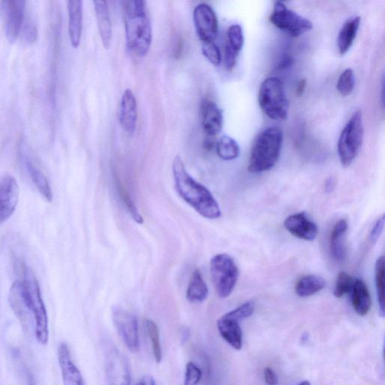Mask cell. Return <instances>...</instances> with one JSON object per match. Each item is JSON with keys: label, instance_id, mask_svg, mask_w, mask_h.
Wrapping results in <instances>:
<instances>
[{"label": "cell", "instance_id": "obj_20", "mask_svg": "<svg viewBox=\"0 0 385 385\" xmlns=\"http://www.w3.org/2000/svg\"><path fill=\"white\" fill-rule=\"evenodd\" d=\"M349 228L347 220L341 219L335 223L330 235V249L333 259L342 261L347 256V246L345 236Z\"/></svg>", "mask_w": 385, "mask_h": 385}, {"label": "cell", "instance_id": "obj_19", "mask_svg": "<svg viewBox=\"0 0 385 385\" xmlns=\"http://www.w3.org/2000/svg\"><path fill=\"white\" fill-rule=\"evenodd\" d=\"M95 14L96 17L99 34H100L102 43L106 49L110 48L112 37V24L106 1L98 0L94 1Z\"/></svg>", "mask_w": 385, "mask_h": 385}, {"label": "cell", "instance_id": "obj_22", "mask_svg": "<svg viewBox=\"0 0 385 385\" xmlns=\"http://www.w3.org/2000/svg\"><path fill=\"white\" fill-rule=\"evenodd\" d=\"M351 293L354 311L360 316L367 315L371 310L372 300L366 283L361 279H355Z\"/></svg>", "mask_w": 385, "mask_h": 385}, {"label": "cell", "instance_id": "obj_12", "mask_svg": "<svg viewBox=\"0 0 385 385\" xmlns=\"http://www.w3.org/2000/svg\"><path fill=\"white\" fill-rule=\"evenodd\" d=\"M25 1L7 0L1 3V8L6 20V35L9 43H15L24 24Z\"/></svg>", "mask_w": 385, "mask_h": 385}, {"label": "cell", "instance_id": "obj_41", "mask_svg": "<svg viewBox=\"0 0 385 385\" xmlns=\"http://www.w3.org/2000/svg\"><path fill=\"white\" fill-rule=\"evenodd\" d=\"M136 385H156V384L151 377H145L138 382Z\"/></svg>", "mask_w": 385, "mask_h": 385}, {"label": "cell", "instance_id": "obj_14", "mask_svg": "<svg viewBox=\"0 0 385 385\" xmlns=\"http://www.w3.org/2000/svg\"><path fill=\"white\" fill-rule=\"evenodd\" d=\"M284 228L297 238L312 242L319 234L317 224L308 218L305 212L293 214L284 222Z\"/></svg>", "mask_w": 385, "mask_h": 385}, {"label": "cell", "instance_id": "obj_23", "mask_svg": "<svg viewBox=\"0 0 385 385\" xmlns=\"http://www.w3.org/2000/svg\"><path fill=\"white\" fill-rule=\"evenodd\" d=\"M22 158L26 170L38 191L45 197L47 201L52 202L53 200V194L46 176L34 164L31 158H29V156L26 154H24Z\"/></svg>", "mask_w": 385, "mask_h": 385}, {"label": "cell", "instance_id": "obj_36", "mask_svg": "<svg viewBox=\"0 0 385 385\" xmlns=\"http://www.w3.org/2000/svg\"><path fill=\"white\" fill-rule=\"evenodd\" d=\"M202 378L201 369L193 363H189L186 367L184 385H198Z\"/></svg>", "mask_w": 385, "mask_h": 385}, {"label": "cell", "instance_id": "obj_26", "mask_svg": "<svg viewBox=\"0 0 385 385\" xmlns=\"http://www.w3.org/2000/svg\"><path fill=\"white\" fill-rule=\"evenodd\" d=\"M327 285L321 276L303 275L296 284L295 291L300 298H308L322 291Z\"/></svg>", "mask_w": 385, "mask_h": 385}, {"label": "cell", "instance_id": "obj_13", "mask_svg": "<svg viewBox=\"0 0 385 385\" xmlns=\"http://www.w3.org/2000/svg\"><path fill=\"white\" fill-rule=\"evenodd\" d=\"M19 199V187L15 177L6 175L0 180V224L14 213Z\"/></svg>", "mask_w": 385, "mask_h": 385}, {"label": "cell", "instance_id": "obj_11", "mask_svg": "<svg viewBox=\"0 0 385 385\" xmlns=\"http://www.w3.org/2000/svg\"><path fill=\"white\" fill-rule=\"evenodd\" d=\"M193 17L196 31L202 43L215 42L219 35V21L214 9L206 3L197 5Z\"/></svg>", "mask_w": 385, "mask_h": 385}, {"label": "cell", "instance_id": "obj_32", "mask_svg": "<svg viewBox=\"0 0 385 385\" xmlns=\"http://www.w3.org/2000/svg\"><path fill=\"white\" fill-rule=\"evenodd\" d=\"M245 38L243 29L239 24H233L228 28V42L226 45H228L232 50L239 53L241 52L244 45Z\"/></svg>", "mask_w": 385, "mask_h": 385}, {"label": "cell", "instance_id": "obj_29", "mask_svg": "<svg viewBox=\"0 0 385 385\" xmlns=\"http://www.w3.org/2000/svg\"><path fill=\"white\" fill-rule=\"evenodd\" d=\"M145 328L152 342V347L155 361L161 363L162 361V349L160 341V333L157 324L152 320L145 321Z\"/></svg>", "mask_w": 385, "mask_h": 385}, {"label": "cell", "instance_id": "obj_15", "mask_svg": "<svg viewBox=\"0 0 385 385\" xmlns=\"http://www.w3.org/2000/svg\"><path fill=\"white\" fill-rule=\"evenodd\" d=\"M58 361L64 385H85L82 375L74 363L70 349L65 342L59 347Z\"/></svg>", "mask_w": 385, "mask_h": 385}, {"label": "cell", "instance_id": "obj_30", "mask_svg": "<svg viewBox=\"0 0 385 385\" xmlns=\"http://www.w3.org/2000/svg\"><path fill=\"white\" fill-rule=\"evenodd\" d=\"M355 86L354 73L349 68L344 71L339 77L337 89L340 94L344 97L349 96L354 91Z\"/></svg>", "mask_w": 385, "mask_h": 385}, {"label": "cell", "instance_id": "obj_35", "mask_svg": "<svg viewBox=\"0 0 385 385\" xmlns=\"http://www.w3.org/2000/svg\"><path fill=\"white\" fill-rule=\"evenodd\" d=\"M117 189L118 192H119V195L122 201L124 203L126 209L131 213L134 221H136L138 224H143L144 222L143 216L141 215L140 212L138 211L136 206L131 198V196L128 195V194L125 191V190L123 189V187H117Z\"/></svg>", "mask_w": 385, "mask_h": 385}, {"label": "cell", "instance_id": "obj_16", "mask_svg": "<svg viewBox=\"0 0 385 385\" xmlns=\"http://www.w3.org/2000/svg\"><path fill=\"white\" fill-rule=\"evenodd\" d=\"M202 124L207 136L215 137L222 130L223 112L215 103L204 101L201 108Z\"/></svg>", "mask_w": 385, "mask_h": 385}, {"label": "cell", "instance_id": "obj_4", "mask_svg": "<svg viewBox=\"0 0 385 385\" xmlns=\"http://www.w3.org/2000/svg\"><path fill=\"white\" fill-rule=\"evenodd\" d=\"M283 131L270 126L261 132L254 142L249 164L251 173L269 171L279 161L283 144Z\"/></svg>", "mask_w": 385, "mask_h": 385}, {"label": "cell", "instance_id": "obj_6", "mask_svg": "<svg viewBox=\"0 0 385 385\" xmlns=\"http://www.w3.org/2000/svg\"><path fill=\"white\" fill-rule=\"evenodd\" d=\"M364 137L363 115L361 110L355 112L345 124L338 142V154L344 167L351 165L359 154Z\"/></svg>", "mask_w": 385, "mask_h": 385}, {"label": "cell", "instance_id": "obj_44", "mask_svg": "<svg viewBox=\"0 0 385 385\" xmlns=\"http://www.w3.org/2000/svg\"><path fill=\"white\" fill-rule=\"evenodd\" d=\"M335 187V181L332 177H330L329 180L326 182L325 184V191L327 193H330L333 191Z\"/></svg>", "mask_w": 385, "mask_h": 385}, {"label": "cell", "instance_id": "obj_17", "mask_svg": "<svg viewBox=\"0 0 385 385\" xmlns=\"http://www.w3.org/2000/svg\"><path fill=\"white\" fill-rule=\"evenodd\" d=\"M80 0H70L67 3L68 35L73 48L80 45L82 34L83 6Z\"/></svg>", "mask_w": 385, "mask_h": 385}, {"label": "cell", "instance_id": "obj_37", "mask_svg": "<svg viewBox=\"0 0 385 385\" xmlns=\"http://www.w3.org/2000/svg\"><path fill=\"white\" fill-rule=\"evenodd\" d=\"M239 55V53L234 52L228 45H226L224 50V64L226 70L228 71L233 70L234 67L236 66L237 61H238Z\"/></svg>", "mask_w": 385, "mask_h": 385}, {"label": "cell", "instance_id": "obj_31", "mask_svg": "<svg viewBox=\"0 0 385 385\" xmlns=\"http://www.w3.org/2000/svg\"><path fill=\"white\" fill-rule=\"evenodd\" d=\"M355 282V279L349 273L341 272L338 275L337 282H335L333 294L335 298H341L344 295L350 293Z\"/></svg>", "mask_w": 385, "mask_h": 385}, {"label": "cell", "instance_id": "obj_9", "mask_svg": "<svg viewBox=\"0 0 385 385\" xmlns=\"http://www.w3.org/2000/svg\"><path fill=\"white\" fill-rule=\"evenodd\" d=\"M270 21L280 31L294 38L310 31L313 27L308 19L292 11L282 2L275 3Z\"/></svg>", "mask_w": 385, "mask_h": 385}, {"label": "cell", "instance_id": "obj_45", "mask_svg": "<svg viewBox=\"0 0 385 385\" xmlns=\"http://www.w3.org/2000/svg\"><path fill=\"white\" fill-rule=\"evenodd\" d=\"M305 87H307V80L303 79V80L300 82L297 89V94L298 96H301L303 94Z\"/></svg>", "mask_w": 385, "mask_h": 385}, {"label": "cell", "instance_id": "obj_24", "mask_svg": "<svg viewBox=\"0 0 385 385\" xmlns=\"http://www.w3.org/2000/svg\"><path fill=\"white\" fill-rule=\"evenodd\" d=\"M361 22V18L358 16L349 19L343 24L337 38L338 50L341 55H344L350 50L358 35Z\"/></svg>", "mask_w": 385, "mask_h": 385}, {"label": "cell", "instance_id": "obj_8", "mask_svg": "<svg viewBox=\"0 0 385 385\" xmlns=\"http://www.w3.org/2000/svg\"><path fill=\"white\" fill-rule=\"evenodd\" d=\"M103 353L108 384L130 385V366L124 354L110 341L103 342Z\"/></svg>", "mask_w": 385, "mask_h": 385}, {"label": "cell", "instance_id": "obj_40", "mask_svg": "<svg viewBox=\"0 0 385 385\" xmlns=\"http://www.w3.org/2000/svg\"><path fill=\"white\" fill-rule=\"evenodd\" d=\"M264 378L266 383L268 385H277L278 377L276 376L273 369L266 368L264 370Z\"/></svg>", "mask_w": 385, "mask_h": 385}, {"label": "cell", "instance_id": "obj_39", "mask_svg": "<svg viewBox=\"0 0 385 385\" xmlns=\"http://www.w3.org/2000/svg\"><path fill=\"white\" fill-rule=\"evenodd\" d=\"M384 228V216L382 215L376 224L373 226V228L370 232V240L372 243L377 242L383 232Z\"/></svg>", "mask_w": 385, "mask_h": 385}, {"label": "cell", "instance_id": "obj_38", "mask_svg": "<svg viewBox=\"0 0 385 385\" xmlns=\"http://www.w3.org/2000/svg\"><path fill=\"white\" fill-rule=\"evenodd\" d=\"M23 34L25 41L28 43H34L36 42L37 38V28L31 20H27L25 22L23 27Z\"/></svg>", "mask_w": 385, "mask_h": 385}, {"label": "cell", "instance_id": "obj_46", "mask_svg": "<svg viewBox=\"0 0 385 385\" xmlns=\"http://www.w3.org/2000/svg\"><path fill=\"white\" fill-rule=\"evenodd\" d=\"M298 385H311L310 382L308 381H304L299 384Z\"/></svg>", "mask_w": 385, "mask_h": 385}, {"label": "cell", "instance_id": "obj_18", "mask_svg": "<svg viewBox=\"0 0 385 385\" xmlns=\"http://www.w3.org/2000/svg\"><path fill=\"white\" fill-rule=\"evenodd\" d=\"M137 122V103L131 89H126L121 101L120 123L128 133H133Z\"/></svg>", "mask_w": 385, "mask_h": 385}, {"label": "cell", "instance_id": "obj_7", "mask_svg": "<svg viewBox=\"0 0 385 385\" xmlns=\"http://www.w3.org/2000/svg\"><path fill=\"white\" fill-rule=\"evenodd\" d=\"M210 273L215 288L219 297L228 298L239 279V269L232 256L219 254L210 261Z\"/></svg>", "mask_w": 385, "mask_h": 385}, {"label": "cell", "instance_id": "obj_34", "mask_svg": "<svg viewBox=\"0 0 385 385\" xmlns=\"http://www.w3.org/2000/svg\"><path fill=\"white\" fill-rule=\"evenodd\" d=\"M254 311V304L248 302L242 304L238 308L225 314L226 317L237 322H240L246 319H249L253 314Z\"/></svg>", "mask_w": 385, "mask_h": 385}, {"label": "cell", "instance_id": "obj_2", "mask_svg": "<svg viewBox=\"0 0 385 385\" xmlns=\"http://www.w3.org/2000/svg\"><path fill=\"white\" fill-rule=\"evenodd\" d=\"M173 173L176 191L187 203L205 219L220 218L221 211L218 202L204 185L196 182L187 171L180 155L174 158Z\"/></svg>", "mask_w": 385, "mask_h": 385}, {"label": "cell", "instance_id": "obj_33", "mask_svg": "<svg viewBox=\"0 0 385 385\" xmlns=\"http://www.w3.org/2000/svg\"><path fill=\"white\" fill-rule=\"evenodd\" d=\"M202 52L212 64L219 66L222 60L220 48L215 42L202 43Z\"/></svg>", "mask_w": 385, "mask_h": 385}, {"label": "cell", "instance_id": "obj_21", "mask_svg": "<svg viewBox=\"0 0 385 385\" xmlns=\"http://www.w3.org/2000/svg\"><path fill=\"white\" fill-rule=\"evenodd\" d=\"M222 338L235 350L242 348L243 335L240 323L233 321L225 315L217 323Z\"/></svg>", "mask_w": 385, "mask_h": 385}, {"label": "cell", "instance_id": "obj_10", "mask_svg": "<svg viewBox=\"0 0 385 385\" xmlns=\"http://www.w3.org/2000/svg\"><path fill=\"white\" fill-rule=\"evenodd\" d=\"M112 319L126 347L133 351L139 349V324L135 316L119 307H115L112 310Z\"/></svg>", "mask_w": 385, "mask_h": 385}, {"label": "cell", "instance_id": "obj_5", "mask_svg": "<svg viewBox=\"0 0 385 385\" xmlns=\"http://www.w3.org/2000/svg\"><path fill=\"white\" fill-rule=\"evenodd\" d=\"M259 103L263 112L275 121L287 119L289 102L282 79L270 77L262 82L259 94Z\"/></svg>", "mask_w": 385, "mask_h": 385}, {"label": "cell", "instance_id": "obj_1", "mask_svg": "<svg viewBox=\"0 0 385 385\" xmlns=\"http://www.w3.org/2000/svg\"><path fill=\"white\" fill-rule=\"evenodd\" d=\"M20 278L9 291V303L24 326L33 325L38 342L48 341V319L41 289L33 270L25 263L20 266Z\"/></svg>", "mask_w": 385, "mask_h": 385}, {"label": "cell", "instance_id": "obj_25", "mask_svg": "<svg viewBox=\"0 0 385 385\" xmlns=\"http://www.w3.org/2000/svg\"><path fill=\"white\" fill-rule=\"evenodd\" d=\"M209 295V289L199 270H195L191 275L187 299L191 303H198L205 301Z\"/></svg>", "mask_w": 385, "mask_h": 385}, {"label": "cell", "instance_id": "obj_42", "mask_svg": "<svg viewBox=\"0 0 385 385\" xmlns=\"http://www.w3.org/2000/svg\"><path fill=\"white\" fill-rule=\"evenodd\" d=\"M26 385H36L33 374L27 368L25 370Z\"/></svg>", "mask_w": 385, "mask_h": 385}, {"label": "cell", "instance_id": "obj_43", "mask_svg": "<svg viewBox=\"0 0 385 385\" xmlns=\"http://www.w3.org/2000/svg\"><path fill=\"white\" fill-rule=\"evenodd\" d=\"M292 64V59L290 57H285L283 58V60L280 62L279 67L284 70V68L291 66Z\"/></svg>", "mask_w": 385, "mask_h": 385}, {"label": "cell", "instance_id": "obj_27", "mask_svg": "<svg viewBox=\"0 0 385 385\" xmlns=\"http://www.w3.org/2000/svg\"><path fill=\"white\" fill-rule=\"evenodd\" d=\"M216 152L224 161H233L239 157V144L228 136H223L216 143Z\"/></svg>", "mask_w": 385, "mask_h": 385}, {"label": "cell", "instance_id": "obj_28", "mask_svg": "<svg viewBox=\"0 0 385 385\" xmlns=\"http://www.w3.org/2000/svg\"><path fill=\"white\" fill-rule=\"evenodd\" d=\"M384 256H382L376 263V284L380 314L384 315Z\"/></svg>", "mask_w": 385, "mask_h": 385}, {"label": "cell", "instance_id": "obj_3", "mask_svg": "<svg viewBox=\"0 0 385 385\" xmlns=\"http://www.w3.org/2000/svg\"><path fill=\"white\" fill-rule=\"evenodd\" d=\"M126 38L128 48L137 57L149 52L152 43V27L141 0L128 1L124 6Z\"/></svg>", "mask_w": 385, "mask_h": 385}]
</instances>
